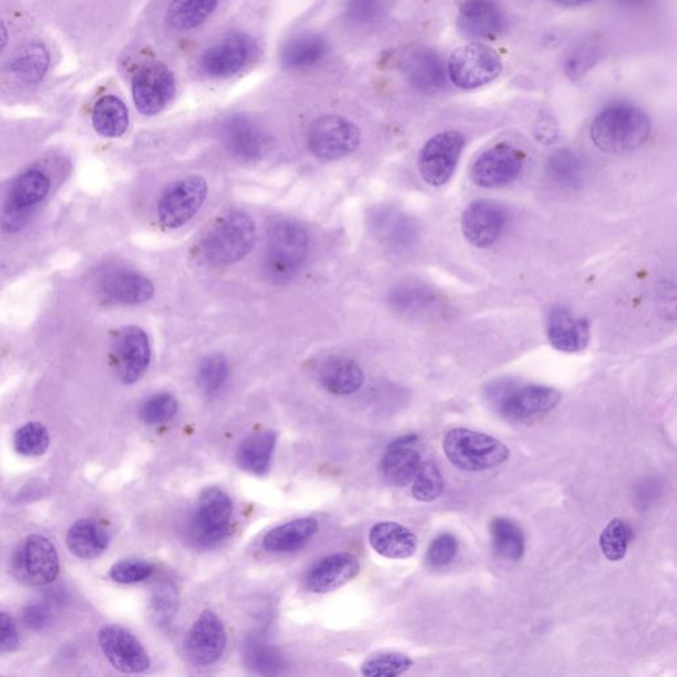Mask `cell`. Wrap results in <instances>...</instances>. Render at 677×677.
<instances>
[{"mask_svg": "<svg viewBox=\"0 0 677 677\" xmlns=\"http://www.w3.org/2000/svg\"><path fill=\"white\" fill-rule=\"evenodd\" d=\"M651 133L647 114L633 105H614L598 114L590 127V138L609 154L629 153L646 143Z\"/></svg>", "mask_w": 677, "mask_h": 677, "instance_id": "6da1fadb", "label": "cell"}, {"mask_svg": "<svg viewBox=\"0 0 677 677\" xmlns=\"http://www.w3.org/2000/svg\"><path fill=\"white\" fill-rule=\"evenodd\" d=\"M443 451L451 465L469 473L495 469L510 458V449L502 441L465 428L447 432Z\"/></svg>", "mask_w": 677, "mask_h": 677, "instance_id": "7a4b0ae2", "label": "cell"}, {"mask_svg": "<svg viewBox=\"0 0 677 677\" xmlns=\"http://www.w3.org/2000/svg\"><path fill=\"white\" fill-rule=\"evenodd\" d=\"M309 246L305 228L294 221H278L269 229L266 239L265 273L274 282L289 281L302 268Z\"/></svg>", "mask_w": 677, "mask_h": 677, "instance_id": "3957f363", "label": "cell"}, {"mask_svg": "<svg viewBox=\"0 0 677 677\" xmlns=\"http://www.w3.org/2000/svg\"><path fill=\"white\" fill-rule=\"evenodd\" d=\"M256 244V225L245 213L235 212L225 217L205 237L201 253L209 264L229 265L248 256Z\"/></svg>", "mask_w": 677, "mask_h": 677, "instance_id": "277c9868", "label": "cell"}, {"mask_svg": "<svg viewBox=\"0 0 677 677\" xmlns=\"http://www.w3.org/2000/svg\"><path fill=\"white\" fill-rule=\"evenodd\" d=\"M446 69L447 76L455 86L473 90L498 79L503 71V61L494 48L471 43L451 53Z\"/></svg>", "mask_w": 677, "mask_h": 677, "instance_id": "5b68a950", "label": "cell"}, {"mask_svg": "<svg viewBox=\"0 0 677 677\" xmlns=\"http://www.w3.org/2000/svg\"><path fill=\"white\" fill-rule=\"evenodd\" d=\"M490 393L498 404L500 413L511 421L531 420L551 412L561 400L556 389L535 384L515 387L499 383L492 387Z\"/></svg>", "mask_w": 677, "mask_h": 677, "instance_id": "8992f818", "label": "cell"}, {"mask_svg": "<svg viewBox=\"0 0 677 677\" xmlns=\"http://www.w3.org/2000/svg\"><path fill=\"white\" fill-rule=\"evenodd\" d=\"M232 516L231 498L219 487L205 488L192 516V537L203 547L219 544L228 536Z\"/></svg>", "mask_w": 677, "mask_h": 677, "instance_id": "52a82bcc", "label": "cell"}, {"mask_svg": "<svg viewBox=\"0 0 677 677\" xmlns=\"http://www.w3.org/2000/svg\"><path fill=\"white\" fill-rule=\"evenodd\" d=\"M51 182L47 175L30 170L18 176L4 201L0 223L4 231L18 232L26 227L32 211L48 195Z\"/></svg>", "mask_w": 677, "mask_h": 677, "instance_id": "ba28073f", "label": "cell"}, {"mask_svg": "<svg viewBox=\"0 0 677 677\" xmlns=\"http://www.w3.org/2000/svg\"><path fill=\"white\" fill-rule=\"evenodd\" d=\"M256 55L257 43L252 36L231 32L203 53L200 68L211 79H228L244 71Z\"/></svg>", "mask_w": 677, "mask_h": 677, "instance_id": "9c48e42d", "label": "cell"}, {"mask_svg": "<svg viewBox=\"0 0 677 677\" xmlns=\"http://www.w3.org/2000/svg\"><path fill=\"white\" fill-rule=\"evenodd\" d=\"M359 127L347 118L324 116L310 126L307 134L309 149L322 160H335L354 153L360 145Z\"/></svg>", "mask_w": 677, "mask_h": 677, "instance_id": "30bf717a", "label": "cell"}, {"mask_svg": "<svg viewBox=\"0 0 677 677\" xmlns=\"http://www.w3.org/2000/svg\"><path fill=\"white\" fill-rule=\"evenodd\" d=\"M12 569L15 576L26 584H52L60 573V560L55 545L47 537L28 536L15 552Z\"/></svg>", "mask_w": 677, "mask_h": 677, "instance_id": "8fae6325", "label": "cell"}, {"mask_svg": "<svg viewBox=\"0 0 677 677\" xmlns=\"http://www.w3.org/2000/svg\"><path fill=\"white\" fill-rule=\"evenodd\" d=\"M465 147V137L458 131H443L430 138L418 155L422 179L433 187L445 186L453 176Z\"/></svg>", "mask_w": 677, "mask_h": 677, "instance_id": "7c38bea8", "label": "cell"}, {"mask_svg": "<svg viewBox=\"0 0 677 677\" xmlns=\"http://www.w3.org/2000/svg\"><path fill=\"white\" fill-rule=\"evenodd\" d=\"M134 104L143 116H157L174 100L176 81L171 69L162 63L139 68L131 82Z\"/></svg>", "mask_w": 677, "mask_h": 677, "instance_id": "4fadbf2b", "label": "cell"}, {"mask_svg": "<svg viewBox=\"0 0 677 677\" xmlns=\"http://www.w3.org/2000/svg\"><path fill=\"white\" fill-rule=\"evenodd\" d=\"M207 194V182L200 176H188L171 184L159 200L160 224L168 229L183 227L200 211Z\"/></svg>", "mask_w": 677, "mask_h": 677, "instance_id": "5bb4252c", "label": "cell"}, {"mask_svg": "<svg viewBox=\"0 0 677 677\" xmlns=\"http://www.w3.org/2000/svg\"><path fill=\"white\" fill-rule=\"evenodd\" d=\"M525 155L508 143L484 151L471 167V179L482 188H498L515 182L523 171Z\"/></svg>", "mask_w": 677, "mask_h": 677, "instance_id": "9a60e30c", "label": "cell"}, {"mask_svg": "<svg viewBox=\"0 0 677 677\" xmlns=\"http://www.w3.org/2000/svg\"><path fill=\"white\" fill-rule=\"evenodd\" d=\"M98 643L106 659L122 674H142L149 670V652L131 631L120 625H106L98 633Z\"/></svg>", "mask_w": 677, "mask_h": 677, "instance_id": "2e32d148", "label": "cell"}, {"mask_svg": "<svg viewBox=\"0 0 677 677\" xmlns=\"http://www.w3.org/2000/svg\"><path fill=\"white\" fill-rule=\"evenodd\" d=\"M507 224V212L491 200H477L462 213L463 237L474 248L486 249L499 240Z\"/></svg>", "mask_w": 677, "mask_h": 677, "instance_id": "e0dca14e", "label": "cell"}, {"mask_svg": "<svg viewBox=\"0 0 677 677\" xmlns=\"http://www.w3.org/2000/svg\"><path fill=\"white\" fill-rule=\"evenodd\" d=\"M225 646H227V633H225V627L219 615L213 613L212 610H204L187 635L188 659L195 666H212L223 656Z\"/></svg>", "mask_w": 677, "mask_h": 677, "instance_id": "ac0fdd59", "label": "cell"}, {"mask_svg": "<svg viewBox=\"0 0 677 677\" xmlns=\"http://www.w3.org/2000/svg\"><path fill=\"white\" fill-rule=\"evenodd\" d=\"M225 150L240 162H257L268 154L270 138L262 127L248 117L233 116L221 126Z\"/></svg>", "mask_w": 677, "mask_h": 677, "instance_id": "d6986e66", "label": "cell"}, {"mask_svg": "<svg viewBox=\"0 0 677 677\" xmlns=\"http://www.w3.org/2000/svg\"><path fill=\"white\" fill-rule=\"evenodd\" d=\"M400 65L402 75L418 92L437 93L446 84L445 61L432 48L413 45L402 55Z\"/></svg>", "mask_w": 677, "mask_h": 677, "instance_id": "ffe728a7", "label": "cell"}, {"mask_svg": "<svg viewBox=\"0 0 677 677\" xmlns=\"http://www.w3.org/2000/svg\"><path fill=\"white\" fill-rule=\"evenodd\" d=\"M116 358L122 383H137L145 375L151 359L146 332L135 326L123 328L116 342Z\"/></svg>", "mask_w": 677, "mask_h": 677, "instance_id": "44dd1931", "label": "cell"}, {"mask_svg": "<svg viewBox=\"0 0 677 677\" xmlns=\"http://www.w3.org/2000/svg\"><path fill=\"white\" fill-rule=\"evenodd\" d=\"M545 327L549 343L557 351L577 354L588 346L590 339L588 320L578 317L564 306H556L549 311Z\"/></svg>", "mask_w": 677, "mask_h": 677, "instance_id": "7402d4cb", "label": "cell"}, {"mask_svg": "<svg viewBox=\"0 0 677 677\" xmlns=\"http://www.w3.org/2000/svg\"><path fill=\"white\" fill-rule=\"evenodd\" d=\"M458 27L471 39L490 40L504 34L507 20L494 0H466L459 11Z\"/></svg>", "mask_w": 677, "mask_h": 677, "instance_id": "603a6c76", "label": "cell"}, {"mask_svg": "<svg viewBox=\"0 0 677 677\" xmlns=\"http://www.w3.org/2000/svg\"><path fill=\"white\" fill-rule=\"evenodd\" d=\"M360 572V562L351 553L340 552L322 558L307 573L305 585L315 594H326L342 588Z\"/></svg>", "mask_w": 677, "mask_h": 677, "instance_id": "cb8c5ba5", "label": "cell"}, {"mask_svg": "<svg viewBox=\"0 0 677 677\" xmlns=\"http://www.w3.org/2000/svg\"><path fill=\"white\" fill-rule=\"evenodd\" d=\"M369 229L376 239L395 250H408L418 239L414 221L395 208H375L368 216Z\"/></svg>", "mask_w": 677, "mask_h": 677, "instance_id": "d4e9b609", "label": "cell"}, {"mask_svg": "<svg viewBox=\"0 0 677 677\" xmlns=\"http://www.w3.org/2000/svg\"><path fill=\"white\" fill-rule=\"evenodd\" d=\"M100 293L108 302L139 305L154 295L150 279L129 270H112L100 279Z\"/></svg>", "mask_w": 677, "mask_h": 677, "instance_id": "484cf974", "label": "cell"}, {"mask_svg": "<svg viewBox=\"0 0 677 677\" xmlns=\"http://www.w3.org/2000/svg\"><path fill=\"white\" fill-rule=\"evenodd\" d=\"M413 436L400 438L389 446L387 454L381 462V473L389 484L395 487H406L413 482L421 466V455L414 443Z\"/></svg>", "mask_w": 677, "mask_h": 677, "instance_id": "4316f807", "label": "cell"}, {"mask_svg": "<svg viewBox=\"0 0 677 677\" xmlns=\"http://www.w3.org/2000/svg\"><path fill=\"white\" fill-rule=\"evenodd\" d=\"M369 544L380 556L404 560L416 553L418 539L409 528L393 521H381L369 531Z\"/></svg>", "mask_w": 677, "mask_h": 677, "instance_id": "83f0119b", "label": "cell"}, {"mask_svg": "<svg viewBox=\"0 0 677 677\" xmlns=\"http://www.w3.org/2000/svg\"><path fill=\"white\" fill-rule=\"evenodd\" d=\"M320 385L335 396H350L364 383V373L356 361L343 356L324 359L318 368Z\"/></svg>", "mask_w": 677, "mask_h": 677, "instance_id": "f1b7e54d", "label": "cell"}, {"mask_svg": "<svg viewBox=\"0 0 677 677\" xmlns=\"http://www.w3.org/2000/svg\"><path fill=\"white\" fill-rule=\"evenodd\" d=\"M330 47L318 34L294 36L281 49V63L290 71H309L326 59Z\"/></svg>", "mask_w": 677, "mask_h": 677, "instance_id": "f546056e", "label": "cell"}, {"mask_svg": "<svg viewBox=\"0 0 677 677\" xmlns=\"http://www.w3.org/2000/svg\"><path fill=\"white\" fill-rule=\"evenodd\" d=\"M318 520L315 518H301L270 529L262 545L266 551L272 553H293L305 548L317 535Z\"/></svg>", "mask_w": 677, "mask_h": 677, "instance_id": "4dcf8cb0", "label": "cell"}, {"mask_svg": "<svg viewBox=\"0 0 677 677\" xmlns=\"http://www.w3.org/2000/svg\"><path fill=\"white\" fill-rule=\"evenodd\" d=\"M49 68V52L39 41L28 43L11 57L7 65V73L20 85L39 84L47 75Z\"/></svg>", "mask_w": 677, "mask_h": 677, "instance_id": "1f68e13d", "label": "cell"}, {"mask_svg": "<svg viewBox=\"0 0 677 677\" xmlns=\"http://www.w3.org/2000/svg\"><path fill=\"white\" fill-rule=\"evenodd\" d=\"M277 439V433L273 430H264L245 438L237 450V463L241 469L257 477L268 474Z\"/></svg>", "mask_w": 677, "mask_h": 677, "instance_id": "d6a6232c", "label": "cell"}, {"mask_svg": "<svg viewBox=\"0 0 677 677\" xmlns=\"http://www.w3.org/2000/svg\"><path fill=\"white\" fill-rule=\"evenodd\" d=\"M109 541L108 531L102 527L100 521L94 519L76 521L67 535L69 551L81 560H94L104 555Z\"/></svg>", "mask_w": 677, "mask_h": 677, "instance_id": "836d02e7", "label": "cell"}, {"mask_svg": "<svg viewBox=\"0 0 677 677\" xmlns=\"http://www.w3.org/2000/svg\"><path fill=\"white\" fill-rule=\"evenodd\" d=\"M220 2L221 0H171L166 22L172 30H195L216 11Z\"/></svg>", "mask_w": 677, "mask_h": 677, "instance_id": "e575fe53", "label": "cell"}, {"mask_svg": "<svg viewBox=\"0 0 677 677\" xmlns=\"http://www.w3.org/2000/svg\"><path fill=\"white\" fill-rule=\"evenodd\" d=\"M92 121L97 133L105 138H118L129 127V110L121 98L104 96L93 108Z\"/></svg>", "mask_w": 677, "mask_h": 677, "instance_id": "d590c367", "label": "cell"}, {"mask_svg": "<svg viewBox=\"0 0 677 677\" xmlns=\"http://www.w3.org/2000/svg\"><path fill=\"white\" fill-rule=\"evenodd\" d=\"M492 548L503 560L519 561L524 556V533L515 521L496 518L490 524Z\"/></svg>", "mask_w": 677, "mask_h": 677, "instance_id": "8d00e7d4", "label": "cell"}, {"mask_svg": "<svg viewBox=\"0 0 677 677\" xmlns=\"http://www.w3.org/2000/svg\"><path fill=\"white\" fill-rule=\"evenodd\" d=\"M545 171L553 183L562 188H578L584 180V164L570 150H558L548 158Z\"/></svg>", "mask_w": 677, "mask_h": 677, "instance_id": "74e56055", "label": "cell"}, {"mask_svg": "<svg viewBox=\"0 0 677 677\" xmlns=\"http://www.w3.org/2000/svg\"><path fill=\"white\" fill-rule=\"evenodd\" d=\"M436 301L432 290L416 283L397 286L389 294L388 302L392 309L401 314L420 313Z\"/></svg>", "mask_w": 677, "mask_h": 677, "instance_id": "f35d334b", "label": "cell"}, {"mask_svg": "<svg viewBox=\"0 0 677 677\" xmlns=\"http://www.w3.org/2000/svg\"><path fill=\"white\" fill-rule=\"evenodd\" d=\"M599 57H601V48L594 39L585 38L570 45L564 61L566 76L572 80L580 79L596 65Z\"/></svg>", "mask_w": 677, "mask_h": 677, "instance_id": "ab89813d", "label": "cell"}, {"mask_svg": "<svg viewBox=\"0 0 677 677\" xmlns=\"http://www.w3.org/2000/svg\"><path fill=\"white\" fill-rule=\"evenodd\" d=\"M49 445H51V434L47 426L41 422H28L16 430L14 447L16 453L23 457H40L47 453Z\"/></svg>", "mask_w": 677, "mask_h": 677, "instance_id": "60d3db41", "label": "cell"}, {"mask_svg": "<svg viewBox=\"0 0 677 677\" xmlns=\"http://www.w3.org/2000/svg\"><path fill=\"white\" fill-rule=\"evenodd\" d=\"M413 660L400 652H381L369 656L361 664V675L367 677H397L413 667Z\"/></svg>", "mask_w": 677, "mask_h": 677, "instance_id": "b9f144b4", "label": "cell"}, {"mask_svg": "<svg viewBox=\"0 0 677 677\" xmlns=\"http://www.w3.org/2000/svg\"><path fill=\"white\" fill-rule=\"evenodd\" d=\"M629 524L621 519L611 520L599 537V547L609 561L617 562L626 557L631 540Z\"/></svg>", "mask_w": 677, "mask_h": 677, "instance_id": "7bdbcfd3", "label": "cell"}, {"mask_svg": "<svg viewBox=\"0 0 677 677\" xmlns=\"http://www.w3.org/2000/svg\"><path fill=\"white\" fill-rule=\"evenodd\" d=\"M445 488L441 470L436 463H421L412 482L413 498L422 503H432L442 495Z\"/></svg>", "mask_w": 677, "mask_h": 677, "instance_id": "ee69618b", "label": "cell"}, {"mask_svg": "<svg viewBox=\"0 0 677 677\" xmlns=\"http://www.w3.org/2000/svg\"><path fill=\"white\" fill-rule=\"evenodd\" d=\"M229 377V365L223 355L207 356L201 361L196 380L205 395H216L223 389Z\"/></svg>", "mask_w": 677, "mask_h": 677, "instance_id": "f6af8a7d", "label": "cell"}, {"mask_svg": "<svg viewBox=\"0 0 677 677\" xmlns=\"http://www.w3.org/2000/svg\"><path fill=\"white\" fill-rule=\"evenodd\" d=\"M178 412V401L170 393H159L143 402L139 418L143 424L157 426L171 421Z\"/></svg>", "mask_w": 677, "mask_h": 677, "instance_id": "bcb514c9", "label": "cell"}, {"mask_svg": "<svg viewBox=\"0 0 677 677\" xmlns=\"http://www.w3.org/2000/svg\"><path fill=\"white\" fill-rule=\"evenodd\" d=\"M246 663L258 674H274L281 667V656L269 644L258 639H248L245 644Z\"/></svg>", "mask_w": 677, "mask_h": 677, "instance_id": "7dc6e473", "label": "cell"}, {"mask_svg": "<svg viewBox=\"0 0 677 677\" xmlns=\"http://www.w3.org/2000/svg\"><path fill=\"white\" fill-rule=\"evenodd\" d=\"M387 0H347L346 19L355 27H368L383 18Z\"/></svg>", "mask_w": 677, "mask_h": 677, "instance_id": "c3c4849f", "label": "cell"}, {"mask_svg": "<svg viewBox=\"0 0 677 677\" xmlns=\"http://www.w3.org/2000/svg\"><path fill=\"white\" fill-rule=\"evenodd\" d=\"M154 573V565L139 558H126L116 562L110 568L109 576L114 582L121 585L139 584L149 580Z\"/></svg>", "mask_w": 677, "mask_h": 677, "instance_id": "681fc988", "label": "cell"}, {"mask_svg": "<svg viewBox=\"0 0 677 677\" xmlns=\"http://www.w3.org/2000/svg\"><path fill=\"white\" fill-rule=\"evenodd\" d=\"M457 537L451 533H441L432 541L426 555V561L433 568L449 565L458 553Z\"/></svg>", "mask_w": 677, "mask_h": 677, "instance_id": "f907efd6", "label": "cell"}, {"mask_svg": "<svg viewBox=\"0 0 677 677\" xmlns=\"http://www.w3.org/2000/svg\"><path fill=\"white\" fill-rule=\"evenodd\" d=\"M178 606V596L171 584L163 585L153 599V615L159 626L170 625Z\"/></svg>", "mask_w": 677, "mask_h": 677, "instance_id": "816d5d0a", "label": "cell"}, {"mask_svg": "<svg viewBox=\"0 0 677 677\" xmlns=\"http://www.w3.org/2000/svg\"><path fill=\"white\" fill-rule=\"evenodd\" d=\"M19 647V631L14 619L0 611V652H12Z\"/></svg>", "mask_w": 677, "mask_h": 677, "instance_id": "f5cc1de1", "label": "cell"}, {"mask_svg": "<svg viewBox=\"0 0 677 677\" xmlns=\"http://www.w3.org/2000/svg\"><path fill=\"white\" fill-rule=\"evenodd\" d=\"M22 619L28 629L40 631L51 625L52 615L47 607L35 603L24 607Z\"/></svg>", "mask_w": 677, "mask_h": 677, "instance_id": "db71d44e", "label": "cell"}, {"mask_svg": "<svg viewBox=\"0 0 677 677\" xmlns=\"http://www.w3.org/2000/svg\"><path fill=\"white\" fill-rule=\"evenodd\" d=\"M553 2L564 7H580L584 6L586 3L592 2V0H553Z\"/></svg>", "mask_w": 677, "mask_h": 677, "instance_id": "11a10c76", "label": "cell"}, {"mask_svg": "<svg viewBox=\"0 0 677 677\" xmlns=\"http://www.w3.org/2000/svg\"><path fill=\"white\" fill-rule=\"evenodd\" d=\"M619 3L622 4V6L625 7H630V8H637V7H642L646 6L650 0H618Z\"/></svg>", "mask_w": 677, "mask_h": 677, "instance_id": "9f6ffc18", "label": "cell"}, {"mask_svg": "<svg viewBox=\"0 0 677 677\" xmlns=\"http://www.w3.org/2000/svg\"><path fill=\"white\" fill-rule=\"evenodd\" d=\"M7 43H8L7 28L6 26H4L2 20H0V52H2L4 48H6Z\"/></svg>", "mask_w": 677, "mask_h": 677, "instance_id": "6f0895ef", "label": "cell"}]
</instances>
